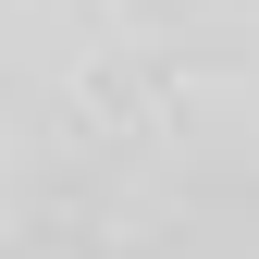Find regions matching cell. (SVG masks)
<instances>
[{"label": "cell", "instance_id": "1", "mask_svg": "<svg viewBox=\"0 0 259 259\" xmlns=\"http://www.w3.org/2000/svg\"><path fill=\"white\" fill-rule=\"evenodd\" d=\"M0 259H259V0H0Z\"/></svg>", "mask_w": 259, "mask_h": 259}]
</instances>
